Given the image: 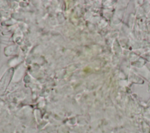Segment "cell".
<instances>
[{
	"mask_svg": "<svg viewBox=\"0 0 150 133\" xmlns=\"http://www.w3.org/2000/svg\"><path fill=\"white\" fill-rule=\"evenodd\" d=\"M13 69L11 68L8 69L3 75L2 77L1 80H0V87H6V85L10 82V81L12 79V75L13 74Z\"/></svg>",
	"mask_w": 150,
	"mask_h": 133,
	"instance_id": "cell-1",
	"label": "cell"
}]
</instances>
